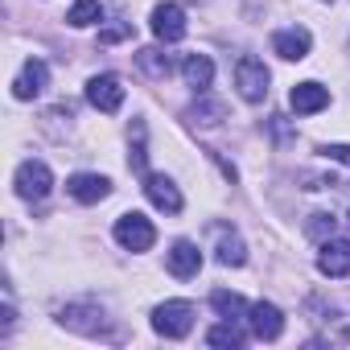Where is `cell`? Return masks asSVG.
Instances as JSON below:
<instances>
[{
    "label": "cell",
    "instance_id": "obj_1",
    "mask_svg": "<svg viewBox=\"0 0 350 350\" xmlns=\"http://www.w3.org/2000/svg\"><path fill=\"white\" fill-rule=\"evenodd\" d=\"M268 83H272V75H268V66H264L260 58L243 54V58L235 62V87H239V95H243L247 103H264V99H268Z\"/></svg>",
    "mask_w": 350,
    "mask_h": 350
},
{
    "label": "cell",
    "instance_id": "obj_2",
    "mask_svg": "<svg viewBox=\"0 0 350 350\" xmlns=\"http://www.w3.org/2000/svg\"><path fill=\"white\" fill-rule=\"evenodd\" d=\"M116 243H120L124 252H148V247L157 243V227H152L140 211H128V215L116 219Z\"/></svg>",
    "mask_w": 350,
    "mask_h": 350
},
{
    "label": "cell",
    "instance_id": "obj_3",
    "mask_svg": "<svg viewBox=\"0 0 350 350\" xmlns=\"http://www.w3.org/2000/svg\"><path fill=\"white\" fill-rule=\"evenodd\" d=\"M194 325V305L190 301H165L152 309V329L161 338H186Z\"/></svg>",
    "mask_w": 350,
    "mask_h": 350
},
{
    "label": "cell",
    "instance_id": "obj_4",
    "mask_svg": "<svg viewBox=\"0 0 350 350\" xmlns=\"http://www.w3.org/2000/svg\"><path fill=\"white\" fill-rule=\"evenodd\" d=\"M50 186H54V173H50L46 161H21V169H17V194L25 202H42L50 194Z\"/></svg>",
    "mask_w": 350,
    "mask_h": 350
},
{
    "label": "cell",
    "instance_id": "obj_5",
    "mask_svg": "<svg viewBox=\"0 0 350 350\" xmlns=\"http://www.w3.org/2000/svg\"><path fill=\"white\" fill-rule=\"evenodd\" d=\"M152 33L169 46V42H182L186 38V9L173 5V0H165V5L152 9Z\"/></svg>",
    "mask_w": 350,
    "mask_h": 350
},
{
    "label": "cell",
    "instance_id": "obj_6",
    "mask_svg": "<svg viewBox=\"0 0 350 350\" xmlns=\"http://www.w3.org/2000/svg\"><path fill=\"white\" fill-rule=\"evenodd\" d=\"M144 194H148V202H152L157 211H165V215H178V211H182V190L173 186L165 173H144Z\"/></svg>",
    "mask_w": 350,
    "mask_h": 350
},
{
    "label": "cell",
    "instance_id": "obj_7",
    "mask_svg": "<svg viewBox=\"0 0 350 350\" xmlns=\"http://www.w3.org/2000/svg\"><path fill=\"white\" fill-rule=\"evenodd\" d=\"M87 99H91V107H99V111H120V103H124V83L116 79V75H95L91 83H87Z\"/></svg>",
    "mask_w": 350,
    "mask_h": 350
},
{
    "label": "cell",
    "instance_id": "obj_8",
    "mask_svg": "<svg viewBox=\"0 0 350 350\" xmlns=\"http://www.w3.org/2000/svg\"><path fill=\"white\" fill-rule=\"evenodd\" d=\"M247 321H252V334H256L260 342H276L280 329H284V313H280L272 301H256V305L247 309Z\"/></svg>",
    "mask_w": 350,
    "mask_h": 350
},
{
    "label": "cell",
    "instance_id": "obj_9",
    "mask_svg": "<svg viewBox=\"0 0 350 350\" xmlns=\"http://www.w3.org/2000/svg\"><path fill=\"white\" fill-rule=\"evenodd\" d=\"M165 268L178 276V280H190V276H198V268H202V252H198V243H190V239H178L169 247V256H165Z\"/></svg>",
    "mask_w": 350,
    "mask_h": 350
},
{
    "label": "cell",
    "instance_id": "obj_10",
    "mask_svg": "<svg viewBox=\"0 0 350 350\" xmlns=\"http://www.w3.org/2000/svg\"><path fill=\"white\" fill-rule=\"evenodd\" d=\"M66 190H70V198H75V202L95 206V202H103V198L111 194V182L103 178V173H75V178L66 182Z\"/></svg>",
    "mask_w": 350,
    "mask_h": 350
},
{
    "label": "cell",
    "instance_id": "obj_11",
    "mask_svg": "<svg viewBox=\"0 0 350 350\" xmlns=\"http://www.w3.org/2000/svg\"><path fill=\"white\" fill-rule=\"evenodd\" d=\"M309 46H313V38H309V29H301V25L272 33V50H276L284 62H301V58L309 54Z\"/></svg>",
    "mask_w": 350,
    "mask_h": 350
},
{
    "label": "cell",
    "instance_id": "obj_12",
    "mask_svg": "<svg viewBox=\"0 0 350 350\" xmlns=\"http://www.w3.org/2000/svg\"><path fill=\"white\" fill-rule=\"evenodd\" d=\"M46 83H50V66L42 58H29L21 66V75H17V83H13V95L17 99H38L46 91Z\"/></svg>",
    "mask_w": 350,
    "mask_h": 350
},
{
    "label": "cell",
    "instance_id": "obj_13",
    "mask_svg": "<svg viewBox=\"0 0 350 350\" xmlns=\"http://www.w3.org/2000/svg\"><path fill=\"white\" fill-rule=\"evenodd\" d=\"M288 107H293L297 116H313V111L329 107V91H325L321 83H297L293 95H288Z\"/></svg>",
    "mask_w": 350,
    "mask_h": 350
},
{
    "label": "cell",
    "instance_id": "obj_14",
    "mask_svg": "<svg viewBox=\"0 0 350 350\" xmlns=\"http://www.w3.org/2000/svg\"><path fill=\"white\" fill-rule=\"evenodd\" d=\"M317 268L325 276H346L350 272V239H325L317 252Z\"/></svg>",
    "mask_w": 350,
    "mask_h": 350
},
{
    "label": "cell",
    "instance_id": "obj_15",
    "mask_svg": "<svg viewBox=\"0 0 350 350\" xmlns=\"http://www.w3.org/2000/svg\"><path fill=\"white\" fill-rule=\"evenodd\" d=\"M182 75H186V83H190L198 95H206L211 83H215V62H211L206 54H190V58L182 62Z\"/></svg>",
    "mask_w": 350,
    "mask_h": 350
},
{
    "label": "cell",
    "instance_id": "obj_16",
    "mask_svg": "<svg viewBox=\"0 0 350 350\" xmlns=\"http://www.w3.org/2000/svg\"><path fill=\"white\" fill-rule=\"evenodd\" d=\"M243 260H247L243 239H239L235 231H223V235H219V264H223V268H239Z\"/></svg>",
    "mask_w": 350,
    "mask_h": 350
},
{
    "label": "cell",
    "instance_id": "obj_17",
    "mask_svg": "<svg viewBox=\"0 0 350 350\" xmlns=\"http://www.w3.org/2000/svg\"><path fill=\"white\" fill-rule=\"evenodd\" d=\"M211 305H215V309H219L227 321H235V317H243V313L252 309V305H247L239 293H227V288H215V293H211Z\"/></svg>",
    "mask_w": 350,
    "mask_h": 350
},
{
    "label": "cell",
    "instance_id": "obj_18",
    "mask_svg": "<svg viewBox=\"0 0 350 350\" xmlns=\"http://www.w3.org/2000/svg\"><path fill=\"white\" fill-rule=\"evenodd\" d=\"M99 17H103L99 0H75V5H70V13H66V21H70L75 29H87V25H95Z\"/></svg>",
    "mask_w": 350,
    "mask_h": 350
},
{
    "label": "cell",
    "instance_id": "obj_19",
    "mask_svg": "<svg viewBox=\"0 0 350 350\" xmlns=\"http://www.w3.org/2000/svg\"><path fill=\"white\" fill-rule=\"evenodd\" d=\"M136 62H140L152 79H169V54H161V50H140Z\"/></svg>",
    "mask_w": 350,
    "mask_h": 350
},
{
    "label": "cell",
    "instance_id": "obj_20",
    "mask_svg": "<svg viewBox=\"0 0 350 350\" xmlns=\"http://www.w3.org/2000/svg\"><path fill=\"white\" fill-rule=\"evenodd\" d=\"M206 342H211V346H231V350H239V346H243V334L227 321V325H215V329L206 334Z\"/></svg>",
    "mask_w": 350,
    "mask_h": 350
},
{
    "label": "cell",
    "instance_id": "obj_21",
    "mask_svg": "<svg viewBox=\"0 0 350 350\" xmlns=\"http://www.w3.org/2000/svg\"><path fill=\"white\" fill-rule=\"evenodd\" d=\"M128 165H132V173H144V124H136V144L128 152Z\"/></svg>",
    "mask_w": 350,
    "mask_h": 350
},
{
    "label": "cell",
    "instance_id": "obj_22",
    "mask_svg": "<svg viewBox=\"0 0 350 350\" xmlns=\"http://www.w3.org/2000/svg\"><path fill=\"white\" fill-rule=\"evenodd\" d=\"M317 152H321L325 161H338V165H346V169H350V144H321Z\"/></svg>",
    "mask_w": 350,
    "mask_h": 350
},
{
    "label": "cell",
    "instance_id": "obj_23",
    "mask_svg": "<svg viewBox=\"0 0 350 350\" xmlns=\"http://www.w3.org/2000/svg\"><path fill=\"white\" fill-rule=\"evenodd\" d=\"M194 120H198V124H219V120H223V103H202V107H194Z\"/></svg>",
    "mask_w": 350,
    "mask_h": 350
},
{
    "label": "cell",
    "instance_id": "obj_24",
    "mask_svg": "<svg viewBox=\"0 0 350 350\" xmlns=\"http://www.w3.org/2000/svg\"><path fill=\"white\" fill-rule=\"evenodd\" d=\"M124 38H132V25H107V29L99 33L103 46H116V42H124Z\"/></svg>",
    "mask_w": 350,
    "mask_h": 350
},
{
    "label": "cell",
    "instance_id": "obj_25",
    "mask_svg": "<svg viewBox=\"0 0 350 350\" xmlns=\"http://www.w3.org/2000/svg\"><path fill=\"white\" fill-rule=\"evenodd\" d=\"M334 235V215H313V223H309V235Z\"/></svg>",
    "mask_w": 350,
    "mask_h": 350
}]
</instances>
